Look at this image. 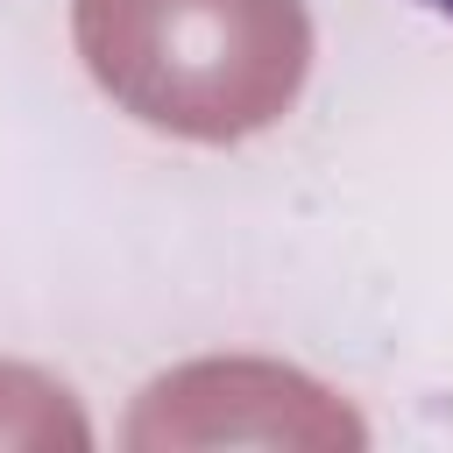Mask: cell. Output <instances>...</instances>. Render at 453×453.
<instances>
[{
  "instance_id": "6da1fadb",
  "label": "cell",
  "mask_w": 453,
  "mask_h": 453,
  "mask_svg": "<svg viewBox=\"0 0 453 453\" xmlns=\"http://www.w3.org/2000/svg\"><path fill=\"white\" fill-rule=\"evenodd\" d=\"M78 50L127 113L234 142L297 99L311 28L297 0H78Z\"/></svg>"
},
{
  "instance_id": "7a4b0ae2",
  "label": "cell",
  "mask_w": 453,
  "mask_h": 453,
  "mask_svg": "<svg viewBox=\"0 0 453 453\" xmlns=\"http://www.w3.org/2000/svg\"><path fill=\"white\" fill-rule=\"evenodd\" d=\"M425 7H432V14H453V0H425Z\"/></svg>"
}]
</instances>
